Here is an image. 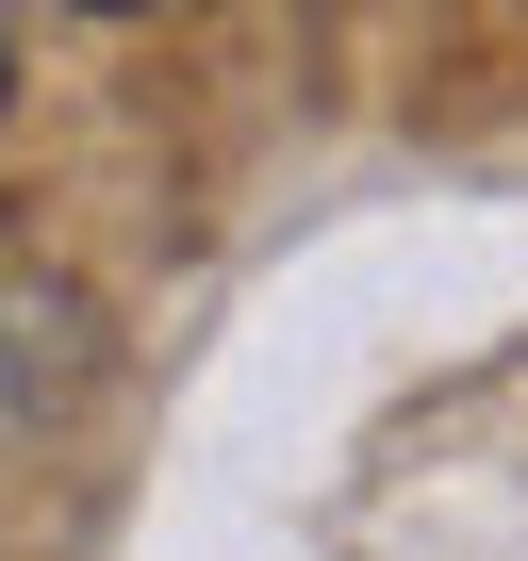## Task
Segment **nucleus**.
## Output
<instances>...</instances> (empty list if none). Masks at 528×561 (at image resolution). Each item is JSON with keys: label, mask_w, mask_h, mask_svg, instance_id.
<instances>
[{"label": "nucleus", "mask_w": 528, "mask_h": 561, "mask_svg": "<svg viewBox=\"0 0 528 561\" xmlns=\"http://www.w3.org/2000/svg\"><path fill=\"white\" fill-rule=\"evenodd\" d=\"M100 380V298L50 264H0V430H50Z\"/></svg>", "instance_id": "nucleus-1"}, {"label": "nucleus", "mask_w": 528, "mask_h": 561, "mask_svg": "<svg viewBox=\"0 0 528 561\" xmlns=\"http://www.w3.org/2000/svg\"><path fill=\"white\" fill-rule=\"evenodd\" d=\"M0 100H18V18H0Z\"/></svg>", "instance_id": "nucleus-2"}]
</instances>
